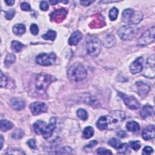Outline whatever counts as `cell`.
Segmentation results:
<instances>
[{
  "label": "cell",
  "instance_id": "obj_1",
  "mask_svg": "<svg viewBox=\"0 0 155 155\" xmlns=\"http://www.w3.org/2000/svg\"><path fill=\"white\" fill-rule=\"evenodd\" d=\"M87 73L84 65L80 62H76L70 67L67 71V76L70 81L79 82L83 81Z\"/></svg>",
  "mask_w": 155,
  "mask_h": 155
},
{
  "label": "cell",
  "instance_id": "obj_2",
  "mask_svg": "<svg viewBox=\"0 0 155 155\" xmlns=\"http://www.w3.org/2000/svg\"><path fill=\"white\" fill-rule=\"evenodd\" d=\"M53 81V77L50 74L44 73L37 74L33 81L34 91L38 94H43Z\"/></svg>",
  "mask_w": 155,
  "mask_h": 155
},
{
  "label": "cell",
  "instance_id": "obj_3",
  "mask_svg": "<svg viewBox=\"0 0 155 155\" xmlns=\"http://www.w3.org/2000/svg\"><path fill=\"white\" fill-rule=\"evenodd\" d=\"M86 45L87 52L90 55L96 56L100 53L101 42L96 36H88L86 38Z\"/></svg>",
  "mask_w": 155,
  "mask_h": 155
},
{
  "label": "cell",
  "instance_id": "obj_4",
  "mask_svg": "<svg viewBox=\"0 0 155 155\" xmlns=\"http://www.w3.org/2000/svg\"><path fill=\"white\" fill-rule=\"evenodd\" d=\"M107 117L108 126H110V128L114 129L118 128L120 125L126 118V116L125 113L122 111H113L107 116Z\"/></svg>",
  "mask_w": 155,
  "mask_h": 155
},
{
  "label": "cell",
  "instance_id": "obj_5",
  "mask_svg": "<svg viewBox=\"0 0 155 155\" xmlns=\"http://www.w3.org/2000/svg\"><path fill=\"white\" fill-rule=\"evenodd\" d=\"M137 30L138 29L136 27L125 25L120 27L119 29L117 35L122 40H130L136 35Z\"/></svg>",
  "mask_w": 155,
  "mask_h": 155
},
{
  "label": "cell",
  "instance_id": "obj_6",
  "mask_svg": "<svg viewBox=\"0 0 155 155\" xmlns=\"http://www.w3.org/2000/svg\"><path fill=\"white\" fill-rule=\"evenodd\" d=\"M56 61V55L53 53H41L36 58V62L42 66L53 65Z\"/></svg>",
  "mask_w": 155,
  "mask_h": 155
},
{
  "label": "cell",
  "instance_id": "obj_7",
  "mask_svg": "<svg viewBox=\"0 0 155 155\" xmlns=\"http://www.w3.org/2000/svg\"><path fill=\"white\" fill-rule=\"evenodd\" d=\"M154 41V26L144 32L139 38L137 44L139 45L145 46Z\"/></svg>",
  "mask_w": 155,
  "mask_h": 155
},
{
  "label": "cell",
  "instance_id": "obj_8",
  "mask_svg": "<svg viewBox=\"0 0 155 155\" xmlns=\"http://www.w3.org/2000/svg\"><path fill=\"white\" fill-rule=\"evenodd\" d=\"M154 55L152 54L147 60L146 65L142 73L144 76L148 78H153L154 77Z\"/></svg>",
  "mask_w": 155,
  "mask_h": 155
},
{
  "label": "cell",
  "instance_id": "obj_9",
  "mask_svg": "<svg viewBox=\"0 0 155 155\" xmlns=\"http://www.w3.org/2000/svg\"><path fill=\"white\" fill-rule=\"evenodd\" d=\"M119 96L122 99L125 104L131 110H136L140 107V104L138 101L131 96H128L123 93H119Z\"/></svg>",
  "mask_w": 155,
  "mask_h": 155
},
{
  "label": "cell",
  "instance_id": "obj_10",
  "mask_svg": "<svg viewBox=\"0 0 155 155\" xmlns=\"http://www.w3.org/2000/svg\"><path fill=\"white\" fill-rule=\"evenodd\" d=\"M67 14V11L64 8L55 9L50 15V19L56 23H61L65 18Z\"/></svg>",
  "mask_w": 155,
  "mask_h": 155
},
{
  "label": "cell",
  "instance_id": "obj_11",
  "mask_svg": "<svg viewBox=\"0 0 155 155\" xmlns=\"http://www.w3.org/2000/svg\"><path fill=\"white\" fill-rule=\"evenodd\" d=\"M30 109L31 113L34 116H36L45 113L47 110V106L44 102H35L30 105Z\"/></svg>",
  "mask_w": 155,
  "mask_h": 155
},
{
  "label": "cell",
  "instance_id": "obj_12",
  "mask_svg": "<svg viewBox=\"0 0 155 155\" xmlns=\"http://www.w3.org/2000/svg\"><path fill=\"white\" fill-rule=\"evenodd\" d=\"M55 127H56V119L55 118L52 117L50 120V123L47 125H45L42 131L41 134L43 137H44L45 139H47L51 137L53 133V131L55 129Z\"/></svg>",
  "mask_w": 155,
  "mask_h": 155
},
{
  "label": "cell",
  "instance_id": "obj_13",
  "mask_svg": "<svg viewBox=\"0 0 155 155\" xmlns=\"http://www.w3.org/2000/svg\"><path fill=\"white\" fill-rule=\"evenodd\" d=\"M143 69V58L142 57L137 58L130 66V70L133 74L140 73Z\"/></svg>",
  "mask_w": 155,
  "mask_h": 155
},
{
  "label": "cell",
  "instance_id": "obj_14",
  "mask_svg": "<svg viewBox=\"0 0 155 155\" xmlns=\"http://www.w3.org/2000/svg\"><path fill=\"white\" fill-rule=\"evenodd\" d=\"M105 24L104 17L101 14H96L94 19L90 24V27L92 28H97L102 27Z\"/></svg>",
  "mask_w": 155,
  "mask_h": 155
},
{
  "label": "cell",
  "instance_id": "obj_15",
  "mask_svg": "<svg viewBox=\"0 0 155 155\" xmlns=\"http://www.w3.org/2000/svg\"><path fill=\"white\" fill-rule=\"evenodd\" d=\"M142 137L144 140H148L153 139L155 136V129L153 125H149L142 131Z\"/></svg>",
  "mask_w": 155,
  "mask_h": 155
},
{
  "label": "cell",
  "instance_id": "obj_16",
  "mask_svg": "<svg viewBox=\"0 0 155 155\" xmlns=\"http://www.w3.org/2000/svg\"><path fill=\"white\" fill-rule=\"evenodd\" d=\"M10 104L12 107L16 110H21L25 106V101L18 97H13L10 100Z\"/></svg>",
  "mask_w": 155,
  "mask_h": 155
},
{
  "label": "cell",
  "instance_id": "obj_17",
  "mask_svg": "<svg viewBox=\"0 0 155 155\" xmlns=\"http://www.w3.org/2000/svg\"><path fill=\"white\" fill-rule=\"evenodd\" d=\"M136 88L137 93L140 96H144L148 93L150 91V87L147 84H145L142 82H137L136 83Z\"/></svg>",
  "mask_w": 155,
  "mask_h": 155
},
{
  "label": "cell",
  "instance_id": "obj_18",
  "mask_svg": "<svg viewBox=\"0 0 155 155\" xmlns=\"http://www.w3.org/2000/svg\"><path fill=\"white\" fill-rule=\"evenodd\" d=\"M82 35L79 31H76L71 34L68 39V44L70 45H76L82 39Z\"/></svg>",
  "mask_w": 155,
  "mask_h": 155
},
{
  "label": "cell",
  "instance_id": "obj_19",
  "mask_svg": "<svg viewBox=\"0 0 155 155\" xmlns=\"http://www.w3.org/2000/svg\"><path fill=\"white\" fill-rule=\"evenodd\" d=\"M97 128L101 130H105L108 127V120L107 116H102L99 118L96 122Z\"/></svg>",
  "mask_w": 155,
  "mask_h": 155
},
{
  "label": "cell",
  "instance_id": "obj_20",
  "mask_svg": "<svg viewBox=\"0 0 155 155\" xmlns=\"http://www.w3.org/2000/svg\"><path fill=\"white\" fill-rule=\"evenodd\" d=\"M154 111V108L153 107L150 105H146L143 106L140 110V116L142 118H146L148 116H151Z\"/></svg>",
  "mask_w": 155,
  "mask_h": 155
},
{
  "label": "cell",
  "instance_id": "obj_21",
  "mask_svg": "<svg viewBox=\"0 0 155 155\" xmlns=\"http://www.w3.org/2000/svg\"><path fill=\"white\" fill-rule=\"evenodd\" d=\"M143 14L140 11H136L133 12L130 19V22L133 24H137L142 20Z\"/></svg>",
  "mask_w": 155,
  "mask_h": 155
},
{
  "label": "cell",
  "instance_id": "obj_22",
  "mask_svg": "<svg viewBox=\"0 0 155 155\" xmlns=\"http://www.w3.org/2000/svg\"><path fill=\"white\" fill-rule=\"evenodd\" d=\"M134 10L131 8L125 9L122 13V21L124 22H130Z\"/></svg>",
  "mask_w": 155,
  "mask_h": 155
},
{
  "label": "cell",
  "instance_id": "obj_23",
  "mask_svg": "<svg viewBox=\"0 0 155 155\" xmlns=\"http://www.w3.org/2000/svg\"><path fill=\"white\" fill-rule=\"evenodd\" d=\"M13 31L17 36H21L25 32V26L22 24H16L13 27Z\"/></svg>",
  "mask_w": 155,
  "mask_h": 155
},
{
  "label": "cell",
  "instance_id": "obj_24",
  "mask_svg": "<svg viewBox=\"0 0 155 155\" xmlns=\"http://www.w3.org/2000/svg\"><path fill=\"white\" fill-rule=\"evenodd\" d=\"M126 128L128 131L134 132L138 131L140 129V126L137 122L134 120H131L127 122Z\"/></svg>",
  "mask_w": 155,
  "mask_h": 155
},
{
  "label": "cell",
  "instance_id": "obj_25",
  "mask_svg": "<svg viewBox=\"0 0 155 155\" xmlns=\"http://www.w3.org/2000/svg\"><path fill=\"white\" fill-rule=\"evenodd\" d=\"M104 45L105 47L110 48L113 47L115 43H116V41H115V38L114 37V36L113 35H108L105 38L104 40Z\"/></svg>",
  "mask_w": 155,
  "mask_h": 155
},
{
  "label": "cell",
  "instance_id": "obj_26",
  "mask_svg": "<svg viewBox=\"0 0 155 155\" xmlns=\"http://www.w3.org/2000/svg\"><path fill=\"white\" fill-rule=\"evenodd\" d=\"M46 125V123L42 120H38L33 124V130L34 131L38 134H40L42 133V131Z\"/></svg>",
  "mask_w": 155,
  "mask_h": 155
},
{
  "label": "cell",
  "instance_id": "obj_27",
  "mask_svg": "<svg viewBox=\"0 0 155 155\" xmlns=\"http://www.w3.org/2000/svg\"><path fill=\"white\" fill-rule=\"evenodd\" d=\"M0 127H1V130L2 131L5 132V131L10 130L11 128H12L13 124L7 120L2 119L1 120Z\"/></svg>",
  "mask_w": 155,
  "mask_h": 155
},
{
  "label": "cell",
  "instance_id": "obj_28",
  "mask_svg": "<svg viewBox=\"0 0 155 155\" xmlns=\"http://www.w3.org/2000/svg\"><path fill=\"white\" fill-rule=\"evenodd\" d=\"M16 60V56L13 53H8L4 60V65L7 68L10 67Z\"/></svg>",
  "mask_w": 155,
  "mask_h": 155
},
{
  "label": "cell",
  "instance_id": "obj_29",
  "mask_svg": "<svg viewBox=\"0 0 155 155\" xmlns=\"http://www.w3.org/2000/svg\"><path fill=\"white\" fill-rule=\"evenodd\" d=\"M41 36L45 40H50L53 41L56 37V32L52 30H48L46 33L42 35Z\"/></svg>",
  "mask_w": 155,
  "mask_h": 155
},
{
  "label": "cell",
  "instance_id": "obj_30",
  "mask_svg": "<svg viewBox=\"0 0 155 155\" xmlns=\"http://www.w3.org/2000/svg\"><path fill=\"white\" fill-rule=\"evenodd\" d=\"M24 47V45L18 41H13L11 44V48L14 52H19Z\"/></svg>",
  "mask_w": 155,
  "mask_h": 155
},
{
  "label": "cell",
  "instance_id": "obj_31",
  "mask_svg": "<svg viewBox=\"0 0 155 155\" xmlns=\"http://www.w3.org/2000/svg\"><path fill=\"white\" fill-rule=\"evenodd\" d=\"M94 134V129L92 127L88 126L84 128L83 133H82V136L85 139H89Z\"/></svg>",
  "mask_w": 155,
  "mask_h": 155
},
{
  "label": "cell",
  "instance_id": "obj_32",
  "mask_svg": "<svg viewBox=\"0 0 155 155\" xmlns=\"http://www.w3.org/2000/svg\"><path fill=\"white\" fill-rule=\"evenodd\" d=\"M119 11L116 7H113L109 12V18L111 21H114L117 19Z\"/></svg>",
  "mask_w": 155,
  "mask_h": 155
},
{
  "label": "cell",
  "instance_id": "obj_33",
  "mask_svg": "<svg viewBox=\"0 0 155 155\" xmlns=\"http://www.w3.org/2000/svg\"><path fill=\"white\" fill-rule=\"evenodd\" d=\"M77 115L79 118L82 120H85L88 118V113L85 110L80 108L77 111Z\"/></svg>",
  "mask_w": 155,
  "mask_h": 155
},
{
  "label": "cell",
  "instance_id": "obj_34",
  "mask_svg": "<svg viewBox=\"0 0 155 155\" xmlns=\"http://www.w3.org/2000/svg\"><path fill=\"white\" fill-rule=\"evenodd\" d=\"M56 153H58V154H75V152L73 150V149H72L71 148H70L69 147H65L61 148L59 150V151H58Z\"/></svg>",
  "mask_w": 155,
  "mask_h": 155
},
{
  "label": "cell",
  "instance_id": "obj_35",
  "mask_svg": "<svg viewBox=\"0 0 155 155\" xmlns=\"http://www.w3.org/2000/svg\"><path fill=\"white\" fill-rule=\"evenodd\" d=\"M24 133L22 130L17 129L12 134V137L14 139H19L22 138L24 136Z\"/></svg>",
  "mask_w": 155,
  "mask_h": 155
},
{
  "label": "cell",
  "instance_id": "obj_36",
  "mask_svg": "<svg viewBox=\"0 0 155 155\" xmlns=\"http://www.w3.org/2000/svg\"><path fill=\"white\" fill-rule=\"evenodd\" d=\"M7 154H17V155H21V154H25V153L20 150L16 148H11L7 150L6 152Z\"/></svg>",
  "mask_w": 155,
  "mask_h": 155
},
{
  "label": "cell",
  "instance_id": "obj_37",
  "mask_svg": "<svg viewBox=\"0 0 155 155\" xmlns=\"http://www.w3.org/2000/svg\"><path fill=\"white\" fill-rule=\"evenodd\" d=\"M108 143L110 146H111V147H113V148H114L116 149V148H118V147H119V145H120L121 142H120V141L119 139H116V138H112V139H110V140H108Z\"/></svg>",
  "mask_w": 155,
  "mask_h": 155
},
{
  "label": "cell",
  "instance_id": "obj_38",
  "mask_svg": "<svg viewBox=\"0 0 155 155\" xmlns=\"http://www.w3.org/2000/svg\"><path fill=\"white\" fill-rule=\"evenodd\" d=\"M85 103L90 104L91 105H97V104H99L98 101L97 100V99L96 97H94V96H89L88 97H87V99L85 101Z\"/></svg>",
  "mask_w": 155,
  "mask_h": 155
},
{
  "label": "cell",
  "instance_id": "obj_39",
  "mask_svg": "<svg viewBox=\"0 0 155 155\" xmlns=\"http://www.w3.org/2000/svg\"><path fill=\"white\" fill-rule=\"evenodd\" d=\"M129 146L130 148L133 149L135 151L138 150L141 145H140V142L139 140H136V141H131L129 142Z\"/></svg>",
  "mask_w": 155,
  "mask_h": 155
},
{
  "label": "cell",
  "instance_id": "obj_40",
  "mask_svg": "<svg viewBox=\"0 0 155 155\" xmlns=\"http://www.w3.org/2000/svg\"><path fill=\"white\" fill-rule=\"evenodd\" d=\"M118 153H121V154H125L127 153L128 149V145L124 143H122L119 145V147H118Z\"/></svg>",
  "mask_w": 155,
  "mask_h": 155
},
{
  "label": "cell",
  "instance_id": "obj_41",
  "mask_svg": "<svg viewBox=\"0 0 155 155\" xmlns=\"http://www.w3.org/2000/svg\"><path fill=\"white\" fill-rule=\"evenodd\" d=\"M15 14V11L13 9H10L5 12V18L7 20H10L13 18Z\"/></svg>",
  "mask_w": 155,
  "mask_h": 155
},
{
  "label": "cell",
  "instance_id": "obj_42",
  "mask_svg": "<svg viewBox=\"0 0 155 155\" xmlns=\"http://www.w3.org/2000/svg\"><path fill=\"white\" fill-rule=\"evenodd\" d=\"M97 154H112V152L108 149H106L105 148H99L96 151Z\"/></svg>",
  "mask_w": 155,
  "mask_h": 155
},
{
  "label": "cell",
  "instance_id": "obj_43",
  "mask_svg": "<svg viewBox=\"0 0 155 155\" xmlns=\"http://www.w3.org/2000/svg\"><path fill=\"white\" fill-rule=\"evenodd\" d=\"M7 79L6 76L3 74V73L1 72V81H0V85L2 88L5 87L7 85Z\"/></svg>",
  "mask_w": 155,
  "mask_h": 155
},
{
  "label": "cell",
  "instance_id": "obj_44",
  "mask_svg": "<svg viewBox=\"0 0 155 155\" xmlns=\"http://www.w3.org/2000/svg\"><path fill=\"white\" fill-rule=\"evenodd\" d=\"M30 31L31 33L34 35H38V32H39V28L38 25L36 24H32L30 25Z\"/></svg>",
  "mask_w": 155,
  "mask_h": 155
},
{
  "label": "cell",
  "instance_id": "obj_45",
  "mask_svg": "<svg viewBox=\"0 0 155 155\" xmlns=\"http://www.w3.org/2000/svg\"><path fill=\"white\" fill-rule=\"evenodd\" d=\"M40 8L41 10L42 11H47L48 8H49V5H48V4L47 2V1H42L40 2Z\"/></svg>",
  "mask_w": 155,
  "mask_h": 155
},
{
  "label": "cell",
  "instance_id": "obj_46",
  "mask_svg": "<svg viewBox=\"0 0 155 155\" xmlns=\"http://www.w3.org/2000/svg\"><path fill=\"white\" fill-rule=\"evenodd\" d=\"M21 8L23 11H30L31 10V7L30 4L27 2H23L21 4Z\"/></svg>",
  "mask_w": 155,
  "mask_h": 155
},
{
  "label": "cell",
  "instance_id": "obj_47",
  "mask_svg": "<svg viewBox=\"0 0 155 155\" xmlns=\"http://www.w3.org/2000/svg\"><path fill=\"white\" fill-rule=\"evenodd\" d=\"M153 152V150L150 147H145L142 150V154L145 155L151 154Z\"/></svg>",
  "mask_w": 155,
  "mask_h": 155
},
{
  "label": "cell",
  "instance_id": "obj_48",
  "mask_svg": "<svg viewBox=\"0 0 155 155\" xmlns=\"http://www.w3.org/2000/svg\"><path fill=\"white\" fill-rule=\"evenodd\" d=\"M27 144L29 146L30 148H31V149H36V142H35V140L33 139H31L30 140H28L27 141Z\"/></svg>",
  "mask_w": 155,
  "mask_h": 155
},
{
  "label": "cell",
  "instance_id": "obj_49",
  "mask_svg": "<svg viewBox=\"0 0 155 155\" xmlns=\"http://www.w3.org/2000/svg\"><path fill=\"white\" fill-rule=\"evenodd\" d=\"M94 1H90V0H85V1H81L80 4L84 6H88L91 4H92Z\"/></svg>",
  "mask_w": 155,
  "mask_h": 155
},
{
  "label": "cell",
  "instance_id": "obj_50",
  "mask_svg": "<svg viewBox=\"0 0 155 155\" xmlns=\"http://www.w3.org/2000/svg\"><path fill=\"white\" fill-rule=\"evenodd\" d=\"M97 144V142L96 140H93L91 141L88 144H87L85 147L88 148H91L94 147Z\"/></svg>",
  "mask_w": 155,
  "mask_h": 155
},
{
  "label": "cell",
  "instance_id": "obj_51",
  "mask_svg": "<svg viewBox=\"0 0 155 155\" xmlns=\"http://www.w3.org/2000/svg\"><path fill=\"white\" fill-rule=\"evenodd\" d=\"M117 136H118L119 137H122V138L125 137L127 136V134L126 132H125L124 131H119V132L117 133Z\"/></svg>",
  "mask_w": 155,
  "mask_h": 155
},
{
  "label": "cell",
  "instance_id": "obj_52",
  "mask_svg": "<svg viewBox=\"0 0 155 155\" xmlns=\"http://www.w3.org/2000/svg\"><path fill=\"white\" fill-rule=\"evenodd\" d=\"M5 2L7 4V5L8 6H12L13 5V4L15 3V1H13V0H7V1H5Z\"/></svg>",
  "mask_w": 155,
  "mask_h": 155
},
{
  "label": "cell",
  "instance_id": "obj_53",
  "mask_svg": "<svg viewBox=\"0 0 155 155\" xmlns=\"http://www.w3.org/2000/svg\"><path fill=\"white\" fill-rule=\"evenodd\" d=\"M61 2V1H50V3L51 4V5H55L56 4H58V2Z\"/></svg>",
  "mask_w": 155,
  "mask_h": 155
},
{
  "label": "cell",
  "instance_id": "obj_54",
  "mask_svg": "<svg viewBox=\"0 0 155 155\" xmlns=\"http://www.w3.org/2000/svg\"><path fill=\"white\" fill-rule=\"evenodd\" d=\"M1 140H0V141H1V149H2V146H3V140H4V138H3V136H2V135H1Z\"/></svg>",
  "mask_w": 155,
  "mask_h": 155
}]
</instances>
